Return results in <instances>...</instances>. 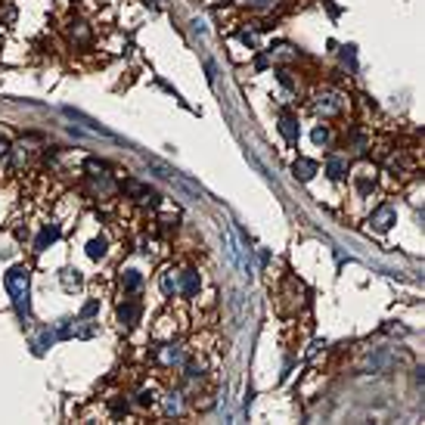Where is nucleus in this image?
Masks as SVG:
<instances>
[{
	"label": "nucleus",
	"instance_id": "f257e3e1",
	"mask_svg": "<svg viewBox=\"0 0 425 425\" xmlns=\"http://www.w3.org/2000/svg\"><path fill=\"white\" fill-rule=\"evenodd\" d=\"M6 292L13 295V304H16V311L19 317H28V267H13L6 273Z\"/></svg>",
	"mask_w": 425,
	"mask_h": 425
},
{
	"label": "nucleus",
	"instance_id": "f03ea898",
	"mask_svg": "<svg viewBox=\"0 0 425 425\" xmlns=\"http://www.w3.org/2000/svg\"><path fill=\"white\" fill-rule=\"evenodd\" d=\"M391 224H394V208H391V205H382V208L373 214V227L376 230H388Z\"/></svg>",
	"mask_w": 425,
	"mask_h": 425
},
{
	"label": "nucleus",
	"instance_id": "7ed1b4c3",
	"mask_svg": "<svg viewBox=\"0 0 425 425\" xmlns=\"http://www.w3.org/2000/svg\"><path fill=\"white\" fill-rule=\"evenodd\" d=\"M314 174H317V162H311V158H298V162H295V177L311 180Z\"/></svg>",
	"mask_w": 425,
	"mask_h": 425
},
{
	"label": "nucleus",
	"instance_id": "20e7f679",
	"mask_svg": "<svg viewBox=\"0 0 425 425\" xmlns=\"http://www.w3.org/2000/svg\"><path fill=\"white\" fill-rule=\"evenodd\" d=\"M280 131H283V137L289 143L298 140V124H295V118H289V115H283V118H280Z\"/></svg>",
	"mask_w": 425,
	"mask_h": 425
},
{
	"label": "nucleus",
	"instance_id": "39448f33",
	"mask_svg": "<svg viewBox=\"0 0 425 425\" xmlns=\"http://www.w3.org/2000/svg\"><path fill=\"white\" fill-rule=\"evenodd\" d=\"M56 239H59V227H47V230H44V233L38 236V242H34V248H38V251H44V248H47L50 242H56Z\"/></svg>",
	"mask_w": 425,
	"mask_h": 425
},
{
	"label": "nucleus",
	"instance_id": "423d86ee",
	"mask_svg": "<svg viewBox=\"0 0 425 425\" xmlns=\"http://www.w3.org/2000/svg\"><path fill=\"white\" fill-rule=\"evenodd\" d=\"M196 292H199V273L187 270L183 273V295H196Z\"/></svg>",
	"mask_w": 425,
	"mask_h": 425
},
{
	"label": "nucleus",
	"instance_id": "0eeeda50",
	"mask_svg": "<svg viewBox=\"0 0 425 425\" xmlns=\"http://www.w3.org/2000/svg\"><path fill=\"white\" fill-rule=\"evenodd\" d=\"M137 314H140V307H137V304L131 301V304H124L121 311H118V320H121V323H128V326H134V320H137Z\"/></svg>",
	"mask_w": 425,
	"mask_h": 425
},
{
	"label": "nucleus",
	"instance_id": "6e6552de",
	"mask_svg": "<svg viewBox=\"0 0 425 425\" xmlns=\"http://www.w3.org/2000/svg\"><path fill=\"white\" fill-rule=\"evenodd\" d=\"M140 283H143V277H140L137 270H128V273H124V289H128V292L140 289Z\"/></svg>",
	"mask_w": 425,
	"mask_h": 425
},
{
	"label": "nucleus",
	"instance_id": "1a4fd4ad",
	"mask_svg": "<svg viewBox=\"0 0 425 425\" xmlns=\"http://www.w3.org/2000/svg\"><path fill=\"white\" fill-rule=\"evenodd\" d=\"M87 255L90 258H102V255H106V242H102V239H94V242L87 245Z\"/></svg>",
	"mask_w": 425,
	"mask_h": 425
},
{
	"label": "nucleus",
	"instance_id": "9d476101",
	"mask_svg": "<svg viewBox=\"0 0 425 425\" xmlns=\"http://www.w3.org/2000/svg\"><path fill=\"white\" fill-rule=\"evenodd\" d=\"M329 177H341V171H344V162H341V158H329Z\"/></svg>",
	"mask_w": 425,
	"mask_h": 425
},
{
	"label": "nucleus",
	"instance_id": "9b49d317",
	"mask_svg": "<svg viewBox=\"0 0 425 425\" xmlns=\"http://www.w3.org/2000/svg\"><path fill=\"white\" fill-rule=\"evenodd\" d=\"M326 140H329V131H326V128H317V131H314V143H317V146H323Z\"/></svg>",
	"mask_w": 425,
	"mask_h": 425
},
{
	"label": "nucleus",
	"instance_id": "f8f14e48",
	"mask_svg": "<svg viewBox=\"0 0 425 425\" xmlns=\"http://www.w3.org/2000/svg\"><path fill=\"white\" fill-rule=\"evenodd\" d=\"M87 171H106V162H96V158H90V162H87Z\"/></svg>",
	"mask_w": 425,
	"mask_h": 425
},
{
	"label": "nucleus",
	"instance_id": "ddd939ff",
	"mask_svg": "<svg viewBox=\"0 0 425 425\" xmlns=\"http://www.w3.org/2000/svg\"><path fill=\"white\" fill-rule=\"evenodd\" d=\"M9 152V140H6V137H0V155H6Z\"/></svg>",
	"mask_w": 425,
	"mask_h": 425
},
{
	"label": "nucleus",
	"instance_id": "4468645a",
	"mask_svg": "<svg viewBox=\"0 0 425 425\" xmlns=\"http://www.w3.org/2000/svg\"><path fill=\"white\" fill-rule=\"evenodd\" d=\"M90 314H96V301H90V304L84 307V317H90Z\"/></svg>",
	"mask_w": 425,
	"mask_h": 425
}]
</instances>
